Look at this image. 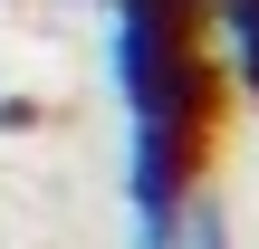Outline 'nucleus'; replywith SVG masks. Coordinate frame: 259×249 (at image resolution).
<instances>
[{
	"instance_id": "f03ea898",
	"label": "nucleus",
	"mask_w": 259,
	"mask_h": 249,
	"mask_svg": "<svg viewBox=\"0 0 259 249\" xmlns=\"http://www.w3.org/2000/svg\"><path fill=\"white\" fill-rule=\"evenodd\" d=\"M183 249H231V221H221V202H211V192L183 211Z\"/></svg>"
},
{
	"instance_id": "f257e3e1",
	"label": "nucleus",
	"mask_w": 259,
	"mask_h": 249,
	"mask_svg": "<svg viewBox=\"0 0 259 249\" xmlns=\"http://www.w3.org/2000/svg\"><path fill=\"white\" fill-rule=\"evenodd\" d=\"M202 29H211V67H221V86L259 115V0H202Z\"/></svg>"
}]
</instances>
